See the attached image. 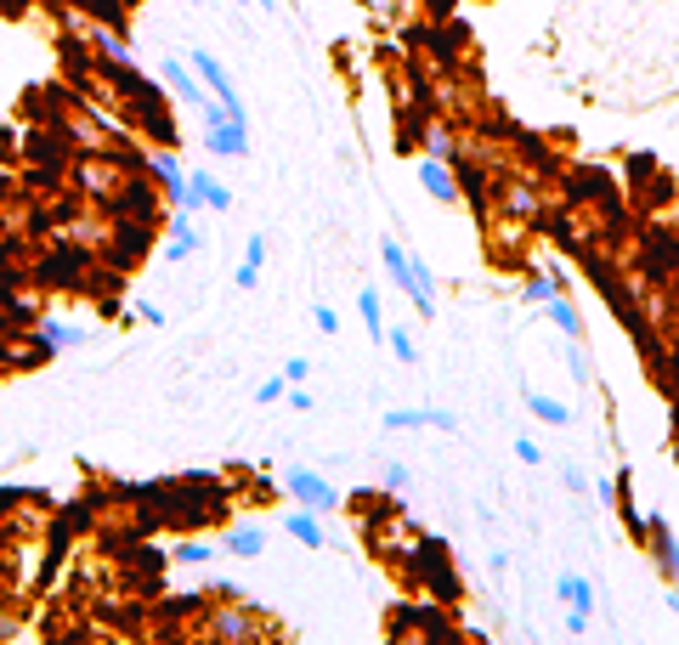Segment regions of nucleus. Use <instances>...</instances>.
I'll use <instances>...</instances> for the list:
<instances>
[{
	"label": "nucleus",
	"instance_id": "obj_13",
	"mask_svg": "<svg viewBox=\"0 0 679 645\" xmlns=\"http://www.w3.org/2000/svg\"><path fill=\"white\" fill-rule=\"evenodd\" d=\"M205 154L210 159H244L250 154V114H238V119L205 131Z\"/></svg>",
	"mask_w": 679,
	"mask_h": 645
},
{
	"label": "nucleus",
	"instance_id": "obj_26",
	"mask_svg": "<svg viewBox=\"0 0 679 645\" xmlns=\"http://www.w3.org/2000/svg\"><path fill=\"white\" fill-rule=\"evenodd\" d=\"M526 414L539 419V425H566L572 419V408L555 403V396H544V391H526Z\"/></svg>",
	"mask_w": 679,
	"mask_h": 645
},
{
	"label": "nucleus",
	"instance_id": "obj_14",
	"mask_svg": "<svg viewBox=\"0 0 679 645\" xmlns=\"http://www.w3.org/2000/svg\"><path fill=\"white\" fill-rule=\"evenodd\" d=\"M612 510H617V521H623V532H628V538H635V543H640V550H646V532H651V516H646V510L635 504V470H617V504H612Z\"/></svg>",
	"mask_w": 679,
	"mask_h": 645
},
{
	"label": "nucleus",
	"instance_id": "obj_17",
	"mask_svg": "<svg viewBox=\"0 0 679 645\" xmlns=\"http://www.w3.org/2000/svg\"><path fill=\"white\" fill-rule=\"evenodd\" d=\"M199 256V232H192V210H170V250H165V261L170 267H181V261H192Z\"/></svg>",
	"mask_w": 679,
	"mask_h": 645
},
{
	"label": "nucleus",
	"instance_id": "obj_11",
	"mask_svg": "<svg viewBox=\"0 0 679 645\" xmlns=\"http://www.w3.org/2000/svg\"><path fill=\"white\" fill-rule=\"evenodd\" d=\"M187 63H192V74L205 80V91L216 96V103H227V108H238V114H244V103H238V85L227 80V69L216 63V52H205V45H192V52H187Z\"/></svg>",
	"mask_w": 679,
	"mask_h": 645
},
{
	"label": "nucleus",
	"instance_id": "obj_53",
	"mask_svg": "<svg viewBox=\"0 0 679 645\" xmlns=\"http://www.w3.org/2000/svg\"><path fill=\"white\" fill-rule=\"evenodd\" d=\"M187 7H199V0H187Z\"/></svg>",
	"mask_w": 679,
	"mask_h": 645
},
{
	"label": "nucleus",
	"instance_id": "obj_1",
	"mask_svg": "<svg viewBox=\"0 0 679 645\" xmlns=\"http://www.w3.org/2000/svg\"><path fill=\"white\" fill-rule=\"evenodd\" d=\"M385 561H391L403 572L408 589H419L425 601L436 606H459L464 601V578L453 566V550H448V538H436V532H414L408 550H379Z\"/></svg>",
	"mask_w": 679,
	"mask_h": 645
},
{
	"label": "nucleus",
	"instance_id": "obj_22",
	"mask_svg": "<svg viewBox=\"0 0 679 645\" xmlns=\"http://www.w3.org/2000/svg\"><path fill=\"white\" fill-rule=\"evenodd\" d=\"M555 594H561L572 612H584V617L595 612V589H589V578H577V572H561L555 578Z\"/></svg>",
	"mask_w": 679,
	"mask_h": 645
},
{
	"label": "nucleus",
	"instance_id": "obj_21",
	"mask_svg": "<svg viewBox=\"0 0 679 645\" xmlns=\"http://www.w3.org/2000/svg\"><path fill=\"white\" fill-rule=\"evenodd\" d=\"M408 267H414V283H408V301H414V312H419V318H436V278H430V261L408 256Z\"/></svg>",
	"mask_w": 679,
	"mask_h": 645
},
{
	"label": "nucleus",
	"instance_id": "obj_20",
	"mask_svg": "<svg viewBox=\"0 0 679 645\" xmlns=\"http://www.w3.org/2000/svg\"><path fill=\"white\" fill-rule=\"evenodd\" d=\"M34 334L45 340V352H52V357L85 340V329H80V323H69V318H40V323H34Z\"/></svg>",
	"mask_w": 679,
	"mask_h": 645
},
{
	"label": "nucleus",
	"instance_id": "obj_16",
	"mask_svg": "<svg viewBox=\"0 0 679 645\" xmlns=\"http://www.w3.org/2000/svg\"><path fill=\"white\" fill-rule=\"evenodd\" d=\"M283 532L295 538V543H306V550H328V532H323V516L317 510H306V504H295L283 516Z\"/></svg>",
	"mask_w": 679,
	"mask_h": 645
},
{
	"label": "nucleus",
	"instance_id": "obj_51",
	"mask_svg": "<svg viewBox=\"0 0 679 645\" xmlns=\"http://www.w3.org/2000/svg\"><path fill=\"white\" fill-rule=\"evenodd\" d=\"M673 470H679V436H673Z\"/></svg>",
	"mask_w": 679,
	"mask_h": 645
},
{
	"label": "nucleus",
	"instance_id": "obj_45",
	"mask_svg": "<svg viewBox=\"0 0 679 645\" xmlns=\"http://www.w3.org/2000/svg\"><path fill=\"white\" fill-rule=\"evenodd\" d=\"M289 408H295V414H312V391H301V385H289Z\"/></svg>",
	"mask_w": 679,
	"mask_h": 645
},
{
	"label": "nucleus",
	"instance_id": "obj_48",
	"mask_svg": "<svg viewBox=\"0 0 679 645\" xmlns=\"http://www.w3.org/2000/svg\"><path fill=\"white\" fill-rule=\"evenodd\" d=\"M29 7V0H0V12H23Z\"/></svg>",
	"mask_w": 679,
	"mask_h": 645
},
{
	"label": "nucleus",
	"instance_id": "obj_35",
	"mask_svg": "<svg viewBox=\"0 0 679 645\" xmlns=\"http://www.w3.org/2000/svg\"><path fill=\"white\" fill-rule=\"evenodd\" d=\"M45 645H91V628H63V623H52V634H45Z\"/></svg>",
	"mask_w": 679,
	"mask_h": 645
},
{
	"label": "nucleus",
	"instance_id": "obj_43",
	"mask_svg": "<svg viewBox=\"0 0 679 645\" xmlns=\"http://www.w3.org/2000/svg\"><path fill=\"white\" fill-rule=\"evenodd\" d=\"M544 272H550V283H555V294H572V272H566L561 261H544Z\"/></svg>",
	"mask_w": 679,
	"mask_h": 645
},
{
	"label": "nucleus",
	"instance_id": "obj_40",
	"mask_svg": "<svg viewBox=\"0 0 679 645\" xmlns=\"http://www.w3.org/2000/svg\"><path fill=\"white\" fill-rule=\"evenodd\" d=\"M515 459H521V465H544V448H539L532 436H515Z\"/></svg>",
	"mask_w": 679,
	"mask_h": 645
},
{
	"label": "nucleus",
	"instance_id": "obj_2",
	"mask_svg": "<svg viewBox=\"0 0 679 645\" xmlns=\"http://www.w3.org/2000/svg\"><path fill=\"white\" fill-rule=\"evenodd\" d=\"M199 645H278V634L267 628V617L244 601H232L221 589V601L199 617Z\"/></svg>",
	"mask_w": 679,
	"mask_h": 645
},
{
	"label": "nucleus",
	"instance_id": "obj_5",
	"mask_svg": "<svg viewBox=\"0 0 679 645\" xmlns=\"http://www.w3.org/2000/svg\"><path fill=\"white\" fill-rule=\"evenodd\" d=\"M159 198H165V187H159L148 170H130L103 210H108L114 221H148V227H159Z\"/></svg>",
	"mask_w": 679,
	"mask_h": 645
},
{
	"label": "nucleus",
	"instance_id": "obj_38",
	"mask_svg": "<svg viewBox=\"0 0 679 645\" xmlns=\"http://www.w3.org/2000/svg\"><path fill=\"white\" fill-rule=\"evenodd\" d=\"M425 18H430V23H448V18H459V0H425Z\"/></svg>",
	"mask_w": 679,
	"mask_h": 645
},
{
	"label": "nucleus",
	"instance_id": "obj_6",
	"mask_svg": "<svg viewBox=\"0 0 679 645\" xmlns=\"http://www.w3.org/2000/svg\"><path fill=\"white\" fill-rule=\"evenodd\" d=\"M165 96H170V91L125 96V103H119V114L130 119V131H136V136H148V142H159V147H176V114L165 108Z\"/></svg>",
	"mask_w": 679,
	"mask_h": 645
},
{
	"label": "nucleus",
	"instance_id": "obj_31",
	"mask_svg": "<svg viewBox=\"0 0 679 645\" xmlns=\"http://www.w3.org/2000/svg\"><path fill=\"white\" fill-rule=\"evenodd\" d=\"M357 318H363L368 340H385V318H379V289H363V294H357Z\"/></svg>",
	"mask_w": 679,
	"mask_h": 645
},
{
	"label": "nucleus",
	"instance_id": "obj_39",
	"mask_svg": "<svg viewBox=\"0 0 679 645\" xmlns=\"http://www.w3.org/2000/svg\"><path fill=\"white\" fill-rule=\"evenodd\" d=\"M379 487H385V492H403V487H408V465L391 459V465H385V476H379Z\"/></svg>",
	"mask_w": 679,
	"mask_h": 645
},
{
	"label": "nucleus",
	"instance_id": "obj_34",
	"mask_svg": "<svg viewBox=\"0 0 679 645\" xmlns=\"http://www.w3.org/2000/svg\"><path fill=\"white\" fill-rule=\"evenodd\" d=\"M419 425H430L425 408H391L385 414V430H419Z\"/></svg>",
	"mask_w": 679,
	"mask_h": 645
},
{
	"label": "nucleus",
	"instance_id": "obj_15",
	"mask_svg": "<svg viewBox=\"0 0 679 645\" xmlns=\"http://www.w3.org/2000/svg\"><path fill=\"white\" fill-rule=\"evenodd\" d=\"M419 187L436 198V205H464V198H459V176H453V165L448 159H430V154H419Z\"/></svg>",
	"mask_w": 679,
	"mask_h": 645
},
{
	"label": "nucleus",
	"instance_id": "obj_18",
	"mask_svg": "<svg viewBox=\"0 0 679 645\" xmlns=\"http://www.w3.org/2000/svg\"><path fill=\"white\" fill-rule=\"evenodd\" d=\"M566 340H577V345H584L589 340V323H584V312H577V301H572V294H561V301H550V306H539Z\"/></svg>",
	"mask_w": 679,
	"mask_h": 645
},
{
	"label": "nucleus",
	"instance_id": "obj_32",
	"mask_svg": "<svg viewBox=\"0 0 679 645\" xmlns=\"http://www.w3.org/2000/svg\"><path fill=\"white\" fill-rule=\"evenodd\" d=\"M357 7H363L379 29H397V23H403V7H397V0H357Z\"/></svg>",
	"mask_w": 679,
	"mask_h": 645
},
{
	"label": "nucleus",
	"instance_id": "obj_7",
	"mask_svg": "<svg viewBox=\"0 0 679 645\" xmlns=\"http://www.w3.org/2000/svg\"><path fill=\"white\" fill-rule=\"evenodd\" d=\"M154 238H159V227H148V221H114L108 243H103L96 256H103V267H114V272H130V267L148 261Z\"/></svg>",
	"mask_w": 679,
	"mask_h": 645
},
{
	"label": "nucleus",
	"instance_id": "obj_27",
	"mask_svg": "<svg viewBox=\"0 0 679 645\" xmlns=\"http://www.w3.org/2000/svg\"><path fill=\"white\" fill-rule=\"evenodd\" d=\"M521 301L526 306H550V301H561V294H555V283H550V272H521Z\"/></svg>",
	"mask_w": 679,
	"mask_h": 645
},
{
	"label": "nucleus",
	"instance_id": "obj_52",
	"mask_svg": "<svg viewBox=\"0 0 679 645\" xmlns=\"http://www.w3.org/2000/svg\"><path fill=\"white\" fill-rule=\"evenodd\" d=\"M255 7H267V12H272V7H278V0H255Z\"/></svg>",
	"mask_w": 679,
	"mask_h": 645
},
{
	"label": "nucleus",
	"instance_id": "obj_49",
	"mask_svg": "<svg viewBox=\"0 0 679 645\" xmlns=\"http://www.w3.org/2000/svg\"><path fill=\"white\" fill-rule=\"evenodd\" d=\"M668 612H673V617H679V583H673V589H668Z\"/></svg>",
	"mask_w": 679,
	"mask_h": 645
},
{
	"label": "nucleus",
	"instance_id": "obj_9",
	"mask_svg": "<svg viewBox=\"0 0 679 645\" xmlns=\"http://www.w3.org/2000/svg\"><path fill=\"white\" fill-rule=\"evenodd\" d=\"M142 170H148V176L165 187V205H170V210H199V198H192V181H187V170H181V159H176V147H154Z\"/></svg>",
	"mask_w": 679,
	"mask_h": 645
},
{
	"label": "nucleus",
	"instance_id": "obj_24",
	"mask_svg": "<svg viewBox=\"0 0 679 645\" xmlns=\"http://www.w3.org/2000/svg\"><path fill=\"white\" fill-rule=\"evenodd\" d=\"M379 261H385V272H391V283L408 294V283H414V267H408V250L397 238H379Z\"/></svg>",
	"mask_w": 679,
	"mask_h": 645
},
{
	"label": "nucleus",
	"instance_id": "obj_36",
	"mask_svg": "<svg viewBox=\"0 0 679 645\" xmlns=\"http://www.w3.org/2000/svg\"><path fill=\"white\" fill-rule=\"evenodd\" d=\"M283 396H289V379H283V374H278V379H261V385H255V403H261V408L283 403Z\"/></svg>",
	"mask_w": 679,
	"mask_h": 645
},
{
	"label": "nucleus",
	"instance_id": "obj_37",
	"mask_svg": "<svg viewBox=\"0 0 679 645\" xmlns=\"http://www.w3.org/2000/svg\"><path fill=\"white\" fill-rule=\"evenodd\" d=\"M199 119H205V131H216V125H227V119H238V108H227V103H216V96H210V103L199 108Z\"/></svg>",
	"mask_w": 679,
	"mask_h": 645
},
{
	"label": "nucleus",
	"instance_id": "obj_50",
	"mask_svg": "<svg viewBox=\"0 0 679 645\" xmlns=\"http://www.w3.org/2000/svg\"><path fill=\"white\" fill-rule=\"evenodd\" d=\"M12 628H18V623H12V617H0V639H7V634H12Z\"/></svg>",
	"mask_w": 679,
	"mask_h": 645
},
{
	"label": "nucleus",
	"instance_id": "obj_46",
	"mask_svg": "<svg viewBox=\"0 0 679 645\" xmlns=\"http://www.w3.org/2000/svg\"><path fill=\"white\" fill-rule=\"evenodd\" d=\"M595 499H600V504H617V476H606V481H595Z\"/></svg>",
	"mask_w": 679,
	"mask_h": 645
},
{
	"label": "nucleus",
	"instance_id": "obj_42",
	"mask_svg": "<svg viewBox=\"0 0 679 645\" xmlns=\"http://www.w3.org/2000/svg\"><path fill=\"white\" fill-rule=\"evenodd\" d=\"M283 379H289V385H306V379H312V363H306V357H289Z\"/></svg>",
	"mask_w": 679,
	"mask_h": 645
},
{
	"label": "nucleus",
	"instance_id": "obj_29",
	"mask_svg": "<svg viewBox=\"0 0 679 645\" xmlns=\"http://www.w3.org/2000/svg\"><path fill=\"white\" fill-rule=\"evenodd\" d=\"M170 561H176V566H210V561H216V543H210V538H181L176 550H170Z\"/></svg>",
	"mask_w": 679,
	"mask_h": 645
},
{
	"label": "nucleus",
	"instance_id": "obj_8",
	"mask_svg": "<svg viewBox=\"0 0 679 645\" xmlns=\"http://www.w3.org/2000/svg\"><path fill=\"white\" fill-rule=\"evenodd\" d=\"M504 136H510V147H515V165H526L532 181H561V176H566L561 159H555V147H550V136L521 131V125H510V119H504Z\"/></svg>",
	"mask_w": 679,
	"mask_h": 645
},
{
	"label": "nucleus",
	"instance_id": "obj_19",
	"mask_svg": "<svg viewBox=\"0 0 679 645\" xmlns=\"http://www.w3.org/2000/svg\"><path fill=\"white\" fill-rule=\"evenodd\" d=\"M187 181H192V198H199L205 210H232V187L216 170H187Z\"/></svg>",
	"mask_w": 679,
	"mask_h": 645
},
{
	"label": "nucleus",
	"instance_id": "obj_28",
	"mask_svg": "<svg viewBox=\"0 0 679 645\" xmlns=\"http://www.w3.org/2000/svg\"><path fill=\"white\" fill-rule=\"evenodd\" d=\"M623 170H628V187L640 193L646 181H657V176H662V159L651 154V147H640V154H628V165H623Z\"/></svg>",
	"mask_w": 679,
	"mask_h": 645
},
{
	"label": "nucleus",
	"instance_id": "obj_10",
	"mask_svg": "<svg viewBox=\"0 0 679 645\" xmlns=\"http://www.w3.org/2000/svg\"><path fill=\"white\" fill-rule=\"evenodd\" d=\"M283 492L295 504H306V510H317V516H328V510H340V487H328L317 470H306V465H289L283 470Z\"/></svg>",
	"mask_w": 679,
	"mask_h": 645
},
{
	"label": "nucleus",
	"instance_id": "obj_30",
	"mask_svg": "<svg viewBox=\"0 0 679 645\" xmlns=\"http://www.w3.org/2000/svg\"><path fill=\"white\" fill-rule=\"evenodd\" d=\"M673 193H679V187H673V176L662 170V176H657V181H646L635 198H640V210L651 216V210H668V205H673Z\"/></svg>",
	"mask_w": 679,
	"mask_h": 645
},
{
	"label": "nucleus",
	"instance_id": "obj_3",
	"mask_svg": "<svg viewBox=\"0 0 679 645\" xmlns=\"http://www.w3.org/2000/svg\"><path fill=\"white\" fill-rule=\"evenodd\" d=\"M628 243H635V272H640L646 289H668V283L679 278V232H673V227L640 221Z\"/></svg>",
	"mask_w": 679,
	"mask_h": 645
},
{
	"label": "nucleus",
	"instance_id": "obj_44",
	"mask_svg": "<svg viewBox=\"0 0 679 645\" xmlns=\"http://www.w3.org/2000/svg\"><path fill=\"white\" fill-rule=\"evenodd\" d=\"M425 414H430L436 430H459V414H453V408H425Z\"/></svg>",
	"mask_w": 679,
	"mask_h": 645
},
{
	"label": "nucleus",
	"instance_id": "obj_23",
	"mask_svg": "<svg viewBox=\"0 0 679 645\" xmlns=\"http://www.w3.org/2000/svg\"><path fill=\"white\" fill-rule=\"evenodd\" d=\"M261 267H267V238L250 232V250H244V261H238L232 283H238V289H255V283H261Z\"/></svg>",
	"mask_w": 679,
	"mask_h": 645
},
{
	"label": "nucleus",
	"instance_id": "obj_33",
	"mask_svg": "<svg viewBox=\"0 0 679 645\" xmlns=\"http://www.w3.org/2000/svg\"><path fill=\"white\" fill-rule=\"evenodd\" d=\"M385 340H391V357H397V363H408V368L419 363V340H414L408 329H391V334H385Z\"/></svg>",
	"mask_w": 679,
	"mask_h": 645
},
{
	"label": "nucleus",
	"instance_id": "obj_54",
	"mask_svg": "<svg viewBox=\"0 0 679 645\" xmlns=\"http://www.w3.org/2000/svg\"><path fill=\"white\" fill-rule=\"evenodd\" d=\"M673 96H679V91H673Z\"/></svg>",
	"mask_w": 679,
	"mask_h": 645
},
{
	"label": "nucleus",
	"instance_id": "obj_41",
	"mask_svg": "<svg viewBox=\"0 0 679 645\" xmlns=\"http://www.w3.org/2000/svg\"><path fill=\"white\" fill-rule=\"evenodd\" d=\"M312 323H317V334H340V312L334 306H312Z\"/></svg>",
	"mask_w": 679,
	"mask_h": 645
},
{
	"label": "nucleus",
	"instance_id": "obj_4",
	"mask_svg": "<svg viewBox=\"0 0 679 645\" xmlns=\"http://www.w3.org/2000/svg\"><path fill=\"white\" fill-rule=\"evenodd\" d=\"M561 193L572 210H589V216H606V210H623V187L606 165H577L561 176Z\"/></svg>",
	"mask_w": 679,
	"mask_h": 645
},
{
	"label": "nucleus",
	"instance_id": "obj_25",
	"mask_svg": "<svg viewBox=\"0 0 679 645\" xmlns=\"http://www.w3.org/2000/svg\"><path fill=\"white\" fill-rule=\"evenodd\" d=\"M261 550H267V532H261V527H232V532H227V555L255 561Z\"/></svg>",
	"mask_w": 679,
	"mask_h": 645
},
{
	"label": "nucleus",
	"instance_id": "obj_12",
	"mask_svg": "<svg viewBox=\"0 0 679 645\" xmlns=\"http://www.w3.org/2000/svg\"><path fill=\"white\" fill-rule=\"evenodd\" d=\"M159 80H165V91L176 96L181 108H205V103H210V96H205V80L192 74V63H181V58H165V63H159Z\"/></svg>",
	"mask_w": 679,
	"mask_h": 645
},
{
	"label": "nucleus",
	"instance_id": "obj_47",
	"mask_svg": "<svg viewBox=\"0 0 679 645\" xmlns=\"http://www.w3.org/2000/svg\"><path fill=\"white\" fill-rule=\"evenodd\" d=\"M136 318H142V323H159V329H165V312H159V306H148V301L136 306Z\"/></svg>",
	"mask_w": 679,
	"mask_h": 645
}]
</instances>
